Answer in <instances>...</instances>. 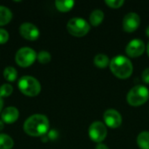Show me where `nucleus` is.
Returning <instances> with one entry per match:
<instances>
[{
	"label": "nucleus",
	"mask_w": 149,
	"mask_h": 149,
	"mask_svg": "<svg viewBox=\"0 0 149 149\" xmlns=\"http://www.w3.org/2000/svg\"><path fill=\"white\" fill-rule=\"evenodd\" d=\"M89 19H90V23L92 25L98 26L99 24H100L102 23V21L104 19V12L100 9L94 10L92 11V13L89 17Z\"/></svg>",
	"instance_id": "14"
},
{
	"label": "nucleus",
	"mask_w": 149,
	"mask_h": 149,
	"mask_svg": "<svg viewBox=\"0 0 149 149\" xmlns=\"http://www.w3.org/2000/svg\"><path fill=\"white\" fill-rule=\"evenodd\" d=\"M19 33L24 38L30 41L37 40L40 35V31L38 28L35 24L27 22L23 23L19 26Z\"/></svg>",
	"instance_id": "8"
},
{
	"label": "nucleus",
	"mask_w": 149,
	"mask_h": 149,
	"mask_svg": "<svg viewBox=\"0 0 149 149\" xmlns=\"http://www.w3.org/2000/svg\"><path fill=\"white\" fill-rule=\"evenodd\" d=\"M8 40H9V32L4 29L0 28V45H3L7 43Z\"/></svg>",
	"instance_id": "23"
},
{
	"label": "nucleus",
	"mask_w": 149,
	"mask_h": 149,
	"mask_svg": "<svg viewBox=\"0 0 149 149\" xmlns=\"http://www.w3.org/2000/svg\"><path fill=\"white\" fill-rule=\"evenodd\" d=\"M141 78H142V80H143L145 83L149 84V67L146 68V69L142 72Z\"/></svg>",
	"instance_id": "24"
},
{
	"label": "nucleus",
	"mask_w": 149,
	"mask_h": 149,
	"mask_svg": "<svg viewBox=\"0 0 149 149\" xmlns=\"http://www.w3.org/2000/svg\"><path fill=\"white\" fill-rule=\"evenodd\" d=\"M23 128L24 133L30 136L42 137L49 132L50 121L44 114H33L25 120Z\"/></svg>",
	"instance_id": "1"
},
{
	"label": "nucleus",
	"mask_w": 149,
	"mask_h": 149,
	"mask_svg": "<svg viewBox=\"0 0 149 149\" xmlns=\"http://www.w3.org/2000/svg\"><path fill=\"white\" fill-rule=\"evenodd\" d=\"M3 98L0 96V113L3 111Z\"/></svg>",
	"instance_id": "27"
},
{
	"label": "nucleus",
	"mask_w": 149,
	"mask_h": 149,
	"mask_svg": "<svg viewBox=\"0 0 149 149\" xmlns=\"http://www.w3.org/2000/svg\"><path fill=\"white\" fill-rule=\"evenodd\" d=\"M17 86L20 92L28 97H35L41 92V85L39 81L30 75L22 76L17 82Z\"/></svg>",
	"instance_id": "3"
},
{
	"label": "nucleus",
	"mask_w": 149,
	"mask_h": 149,
	"mask_svg": "<svg viewBox=\"0 0 149 149\" xmlns=\"http://www.w3.org/2000/svg\"><path fill=\"white\" fill-rule=\"evenodd\" d=\"M3 75V78L7 81L13 82L17 78V71L14 67H12V66H7V67L4 68Z\"/></svg>",
	"instance_id": "19"
},
{
	"label": "nucleus",
	"mask_w": 149,
	"mask_h": 149,
	"mask_svg": "<svg viewBox=\"0 0 149 149\" xmlns=\"http://www.w3.org/2000/svg\"><path fill=\"white\" fill-rule=\"evenodd\" d=\"M137 144L141 149H149V132L143 131L137 136Z\"/></svg>",
	"instance_id": "16"
},
{
	"label": "nucleus",
	"mask_w": 149,
	"mask_h": 149,
	"mask_svg": "<svg viewBox=\"0 0 149 149\" xmlns=\"http://www.w3.org/2000/svg\"><path fill=\"white\" fill-rule=\"evenodd\" d=\"M46 136L49 140H52V141H54L57 137H58V133L57 131L55 130H51L49 131L47 134H46Z\"/></svg>",
	"instance_id": "25"
},
{
	"label": "nucleus",
	"mask_w": 149,
	"mask_h": 149,
	"mask_svg": "<svg viewBox=\"0 0 149 149\" xmlns=\"http://www.w3.org/2000/svg\"><path fill=\"white\" fill-rule=\"evenodd\" d=\"M109 66L112 72L119 79H127L133 73L134 67L131 60L123 55H117L113 58Z\"/></svg>",
	"instance_id": "2"
},
{
	"label": "nucleus",
	"mask_w": 149,
	"mask_h": 149,
	"mask_svg": "<svg viewBox=\"0 0 149 149\" xmlns=\"http://www.w3.org/2000/svg\"><path fill=\"white\" fill-rule=\"evenodd\" d=\"M146 49L144 42L140 38L132 39L126 47V52L132 58L141 56Z\"/></svg>",
	"instance_id": "11"
},
{
	"label": "nucleus",
	"mask_w": 149,
	"mask_h": 149,
	"mask_svg": "<svg viewBox=\"0 0 149 149\" xmlns=\"http://www.w3.org/2000/svg\"><path fill=\"white\" fill-rule=\"evenodd\" d=\"M93 63L96 66H98L100 68H105L110 64V60H109V58L107 57V55H106L104 53H99L94 57Z\"/></svg>",
	"instance_id": "17"
},
{
	"label": "nucleus",
	"mask_w": 149,
	"mask_h": 149,
	"mask_svg": "<svg viewBox=\"0 0 149 149\" xmlns=\"http://www.w3.org/2000/svg\"><path fill=\"white\" fill-rule=\"evenodd\" d=\"M95 149H109V148H108L106 144H104V143H99V144L96 146Z\"/></svg>",
	"instance_id": "26"
},
{
	"label": "nucleus",
	"mask_w": 149,
	"mask_h": 149,
	"mask_svg": "<svg viewBox=\"0 0 149 149\" xmlns=\"http://www.w3.org/2000/svg\"><path fill=\"white\" fill-rule=\"evenodd\" d=\"M66 29L74 37H83L90 31V24L82 17H72L67 22Z\"/></svg>",
	"instance_id": "5"
},
{
	"label": "nucleus",
	"mask_w": 149,
	"mask_h": 149,
	"mask_svg": "<svg viewBox=\"0 0 149 149\" xmlns=\"http://www.w3.org/2000/svg\"><path fill=\"white\" fill-rule=\"evenodd\" d=\"M105 3L111 8H120L123 5L124 0H106Z\"/></svg>",
	"instance_id": "22"
},
{
	"label": "nucleus",
	"mask_w": 149,
	"mask_h": 149,
	"mask_svg": "<svg viewBox=\"0 0 149 149\" xmlns=\"http://www.w3.org/2000/svg\"><path fill=\"white\" fill-rule=\"evenodd\" d=\"M37 54L38 53L34 49L24 46L18 49V51L16 52L15 61L21 67H28L35 62L37 59Z\"/></svg>",
	"instance_id": "6"
},
{
	"label": "nucleus",
	"mask_w": 149,
	"mask_h": 149,
	"mask_svg": "<svg viewBox=\"0 0 149 149\" xmlns=\"http://www.w3.org/2000/svg\"><path fill=\"white\" fill-rule=\"evenodd\" d=\"M19 117V111L15 107H8L3 109L1 113V120L6 124H12L17 120Z\"/></svg>",
	"instance_id": "12"
},
{
	"label": "nucleus",
	"mask_w": 149,
	"mask_h": 149,
	"mask_svg": "<svg viewBox=\"0 0 149 149\" xmlns=\"http://www.w3.org/2000/svg\"><path fill=\"white\" fill-rule=\"evenodd\" d=\"M146 33H147V36L149 38V25L147 27V29H146Z\"/></svg>",
	"instance_id": "29"
},
{
	"label": "nucleus",
	"mask_w": 149,
	"mask_h": 149,
	"mask_svg": "<svg viewBox=\"0 0 149 149\" xmlns=\"http://www.w3.org/2000/svg\"><path fill=\"white\" fill-rule=\"evenodd\" d=\"M105 123L107 127L111 128H117L122 123L121 114L115 109H107L105 111L103 115Z\"/></svg>",
	"instance_id": "9"
},
{
	"label": "nucleus",
	"mask_w": 149,
	"mask_h": 149,
	"mask_svg": "<svg viewBox=\"0 0 149 149\" xmlns=\"http://www.w3.org/2000/svg\"><path fill=\"white\" fill-rule=\"evenodd\" d=\"M3 127H4V122L2 120H0V132L3 129Z\"/></svg>",
	"instance_id": "28"
},
{
	"label": "nucleus",
	"mask_w": 149,
	"mask_h": 149,
	"mask_svg": "<svg viewBox=\"0 0 149 149\" xmlns=\"http://www.w3.org/2000/svg\"><path fill=\"white\" fill-rule=\"evenodd\" d=\"M11 19H12L11 10L6 6L0 5V26L9 24Z\"/></svg>",
	"instance_id": "13"
},
{
	"label": "nucleus",
	"mask_w": 149,
	"mask_h": 149,
	"mask_svg": "<svg viewBox=\"0 0 149 149\" xmlns=\"http://www.w3.org/2000/svg\"><path fill=\"white\" fill-rule=\"evenodd\" d=\"M141 24V17L135 12H129L126 14L122 21V26L124 31L127 32H133L138 29Z\"/></svg>",
	"instance_id": "10"
},
{
	"label": "nucleus",
	"mask_w": 149,
	"mask_h": 149,
	"mask_svg": "<svg viewBox=\"0 0 149 149\" xmlns=\"http://www.w3.org/2000/svg\"><path fill=\"white\" fill-rule=\"evenodd\" d=\"M52 59L51 53L46 51H41L37 54V60L43 65L48 64Z\"/></svg>",
	"instance_id": "20"
},
{
	"label": "nucleus",
	"mask_w": 149,
	"mask_h": 149,
	"mask_svg": "<svg viewBox=\"0 0 149 149\" xmlns=\"http://www.w3.org/2000/svg\"><path fill=\"white\" fill-rule=\"evenodd\" d=\"M149 91L147 86L137 85L134 86L127 95V100L129 105L133 107H139L148 101Z\"/></svg>",
	"instance_id": "4"
},
{
	"label": "nucleus",
	"mask_w": 149,
	"mask_h": 149,
	"mask_svg": "<svg viewBox=\"0 0 149 149\" xmlns=\"http://www.w3.org/2000/svg\"><path fill=\"white\" fill-rule=\"evenodd\" d=\"M147 52H148V54L149 56V42L148 44V45H147Z\"/></svg>",
	"instance_id": "30"
},
{
	"label": "nucleus",
	"mask_w": 149,
	"mask_h": 149,
	"mask_svg": "<svg viewBox=\"0 0 149 149\" xmlns=\"http://www.w3.org/2000/svg\"><path fill=\"white\" fill-rule=\"evenodd\" d=\"M74 1L72 0H56L55 6L56 8L62 12L69 11L74 6Z\"/></svg>",
	"instance_id": "15"
},
{
	"label": "nucleus",
	"mask_w": 149,
	"mask_h": 149,
	"mask_svg": "<svg viewBox=\"0 0 149 149\" xmlns=\"http://www.w3.org/2000/svg\"><path fill=\"white\" fill-rule=\"evenodd\" d=\"M13 147V139L8 134L0 133V149H11Z\"/></svg>",
	"instance_id": "18"
},
{
	"label": "nucleus",
	"mask_w": 149,
	"mask_h": 149,
	"mask_svg": "<svg viewBox=\"0 0 149 149\" xmlns=\"http://www.w3.org/2000/svg\"><path fill=\"white\" fill-rule=\"evenodd\" d=\"M13 93V86L10 84H3L0 86V96L2 98H6L11 95Z\"/></svg>",
	"instance_id": "21"
},
{
	"label": "nucleus",
	"mask_w": 149,
	"mask_h": 149,
	"mask_svg": "<svg viewBox=\"0 0 149 149\" xmlns=\"http://www.w3.org/2000/svg\"><path fill=\"white\" fill-rule=\"evenodd\" d=\"M88 134L92 141L101 143V141H103L107 135V127L101 121H94L89 127Z\"/></svg>",
	"instance_id": "7"
}]
</instances>
